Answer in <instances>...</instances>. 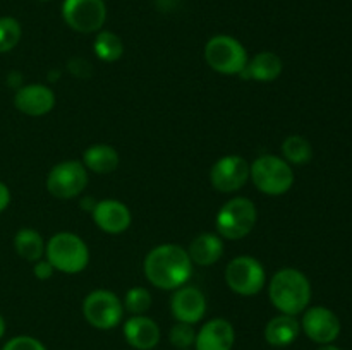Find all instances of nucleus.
<instances>
[{
  "mask_svg": "<svg viewBox=\"0 0 352 350\" xmlns=\"http://www.w3.org/2000/svg\"><path fill=\"white\" fill-rule=\"evenodd\" d=\"M226 283L237 295L253 297L267 285V273H265L263 264L256 257L244 254V256L234 257L227 264Z\"/></svg>",
  "mask_w": 352,
  "mask_h": 350,
  "instance_id": "8",
  "label": "nucleus"
},
{
  "mask_svg": "<svg viewBox=\"0 0 352 350\" xmlns=\"http://www.w3.org/2000/svg\"><path fill=\"white\" fill-rule=\"evenodd\" d=\"M318 350H340V349L333 345V343H329V345H322Z\"/></svg>",
  "mask_w": 352,
  "mask_h": 350,
  "instance_id": "33",
  "label": "nucleus"
},
{
  "mask_svg": "<svg viewBox=\"0 0 352 350\" xmlns=\"http://www.w3.org/2000/svg\"><path fill=\"white\" fill-rule=\"evenodd\" d=\"M38 2H48V0H38Z\"/></svg>",
  "mask_w": 352,
  "mask_h": 350,
  "instance_id": "34",
  "label": "nucleus"
},
{
  "mask_svg": "<svg viewBox=\"0 0 352 350\" xmlns=\"http://www.w3.org/2000/svg\"><path fill=\"white\" fill-rule=\"evenodd\" d=\"M23 36V30L16 17H0V54H7L17 47Z\"/></svg>",
  "mask_w": 352,
  "mask_h": 350,
  "instance_id": "25",
  "label": "nucleus"
},
{
  "mask_svg": "<svg viewBox=\"0 0 352 350\" xmlns=\"http://www.w3.org/2000/svg\"><path fill=\"white\" fill-rule=\"evenodd\" d=\"M124 311L131 312L133 316L144 314L151 307V294L144 287H134L127 290L122 301Z\"/></svg>",
  "mask_w": 352,
  "mask_h": 350,
  "instance_id": "26",
  "label": "nucleus"
},
{
  "mask_svg": "<svg viewBox=\"0 0 352 350\" xmlns=\"http://www.w3.org/2000/svg\"><path fill=\"white\" fill-rule=\"evenodd\" d=\"M170 312L179 323L196 325L206 314V299L203 292L196 287L182 285L175 288L170 299Z\"/></svg>",
  "mask_w": 352,
  "mask_h": 350,
  "instance_id": "13",
  "label": "nucleus"
},
{
  "mask_svg": "<svg viewBox=\"0 0 352 350\" xmlns=\"http://www.w3.org/2000/svg\"><path fill=\"white\" fill-rule=\"evenodd\" d=\"M258 222V209L250 198L237 196L227 201L217 213L215 225L219 235L229 240H241L251 233Z\"/></svg>",
  "mask_w": 352,
  "mask_h": 350,
  "instance_id": "5",
  "label": "nucleus"
},
{
  "mask_svg": "<svg viewBox=\"0 0 352 350\" xmlns=\"http://www.w3.org/2000/svg\"><path fill=\"white\" fill-rule=\"evenodd\" d=\"M282 58L274 51H261L254 55L251 60H248L246 67L241 72V78L246 81H258V82H272L278 79L282 74Z\"/></svg>",
  "mask_w": 352,
  "mask_h": 350,
  "instance_id": "18",
  "label": "nucleus"
},
{
  "mask_svg": "<svg viewBox=\"0 0 352 350\" xmlns=\"http://www.w3.org/2000/svg\"><path fill=\"white\" fill-rule=\"evenodd\" d=\"M168 340H170V345L175 347L177 350H186L195 345L196 331L192 325L177 321L168 331Z\"/></svg>",
  "mask_w": 352,
  "mask_h": 350,
  "instance_id": "27",
  "label": "nucleus"
},
{
  "mask_svg": "<svg viewBox=\"0 0 352 350\" xmlns=\"http://www.w3.org/2000/svg\"><path fill=\"white\" fill-rule=\"evenodd\" d=\"M284 160L292 165H306L313 158V148L306 137L292 134L282 143Z\"/></svg>",
  "mask_w": 352,
  "mask_h": 350,
  "instance_id": "24",
  "label": "nucleus"
},
{
  "mask_svg": "<svg viewBox=\"0 0 352 350\" xmlns=\"http://www.w3.org/2000/svg\"><path fill=\"white\" fill-rule=\"evenodd\" d=\"M146 280L162 290H175L188 283L192 275V261L188 249L177 244H162L146 254L143 263Z\"/></svg>",
  "mask_w": 352,
  "mask_h": 350,
  "instance_id": "1",
  "label": "nucleus"
},
{
  "mask_svg": "<svg viewBox=\"0 0 352 350\" xmlns=\"http://www.w3.org/2000/svg\"><path fill=\"white\" fill-rule=\"evenodd\" d=\"M250 180V163L239 154H227L217 160L210 170V182L220 192H236Z\"/></svg>",
  "mask_w": 352,
  "mask_h": 350,
  "instance_id": "11",
  "label": "nucleus"
},
{
  "mask_svg": "<svg viewBox=\"0 0 352 350\" xmlns=\"http://www.w3.org/2000/svg\"><path fill=\"white\" fill-rule=\"evenodd\" d=\"M91 215L96 226L102 232L110 233V235L124 233L131 226V222H133L129 208L122 201H119V199H102V201H96Z\"/></svg>",
  "mask_w": 352,
  "mask_h": 350,
  "instance_id": "14",
  "label": "nucleus"
},
{
  "mask_svg": "<svg viewBox=\"0 0 352 350\" xmlns=\"http://www.w3.org/2000/svg\"><path fill=\"white\" fill-rule=\"evenodd\" d=\"M205 60L215 72L226 75H239L246 67L248 51L237 38L217 34L205 45Z\"/></svg>",
  "mask_w": 352,
  "mask_h": 350,
  "instance_id": "6",
  "label": "nucleus"
},
{
  "mask_svg": "<svg viewBox=\"0 0 352 350\" xmlns=\"http://www.w3.org/2000/svg\"><path fill=\"white\" fill-rule=\"evenodd\" d=\"M301 329L311 342L318 345L333 343L340 335V319L333 311L323 305L308 307L302 314Z\"/></svg>",
  "mask_w": 352,
  "mask_h": 350,
  "instance_id": "12",
  "label": "nucleus"
},
{
  "mask_svg": "<svg viewBox=\"0 0 352 350\" xmlns=\"http://www.w3.org/2000/svg\"><path fill=\"white\" fill-rule=\"evenodd\" d=\"M2 350H47V347L40 342L38 338L30 335H17L7 340Z\"/></svg>",
  "mask_w": 352,
  "mask_h": 350,
  "instance_id": "28",
  "label": "nucleus"
},
{
  "mask_svg": "<svg viewBox=\"0 0 352 350\" xmlns=\"http://www.w3.org/2000/svg\"><path fill=\"white\" fill-rule=\"evenodd\" d=\"M88 185V170L78 160L60 161L47 175V191L57 199L78 198Z\"/></svg>",
  "mask_w": 352,
  "mask_h": 350,
  "instance_id": "9",
  "label": "nucleus"
},
{
  "mask_svg": "<svg viewBox=\"0 0 352 350\" xmlns=\"http://www.w3.org/2000/svg\"><path fill=\"white\" fill-rule=\"evenodd\" d=\"M119 163V153H117L116 148L110 146V144H91L89 148H86L85 154H82V165L86 167V170H91L100 175L116 172Z\"/></svg>",
  "mask_w": 352,
  "mask_h": 350,
  "instance_id": "21",
  "label": "nucleus"
},
{
  "mask_svg": "<svg viewBox=\"0 0 352 350\" xmlns=\"http://www.w3.org/2000/svg\"><path fill=\"white\" fill-rule=\"evenodd\" d=\"M96 57L103 62H116L122 57L124 43L120 36H117L112 31H100L93 43Z\"/></svg>",
  "mask_w": 352,
  "mask_h": 350,
  "instance_id": "23",
  "label": "nucleus"
},
{
  "mask_svg": "<svg viewBox=\"0 0 352 350\" xmlns=\"http://www.w3.org/2000/svg\"><path fill=\"white\" fill-rule=\"evenodd\" d=\"M9 205H10V191L3 182H0V213L6 211Z\"/></svg>",
  "mask_w": 352,
  "mask_h": 350,
  "instance_id": "30",
  "label": "nucleus"
},
{
  "mask_svg": "<svg viewBox=\"0 0 352 350\" xmlns=\"http://www.w3.org/2000/svg\"><path fill=\"white\" fill-rule=\"evenodd\" d=\"M186 350H189V349H186Z\"/></svg>",
  "mask_w": 352,
  "mask_h": 350,
  "instance_id": "35",
  "label": "nucleus"
},
{
  "mask_svg": "<svg viewBox=\"0 0 352 350\" xmlns=\"http://www.w3.org/2000/svg\"><path fill=\"white\" fill-rule=\"evenodd\" d=\"M301 333V323L296 319V316L278 314L272 318L265 326V340L272 347H289L298 340Z\"/></svg>",
  "mask_w": 352,
  "mask_h": 350,
  "instance_id": "19",
  "label": "nucleus"
},
{
  "mask_svg": "<svg viewBox=\"0 0 352 350\" xmlns=\"http://www.w3.org/2000/svg\"><path fill=\"white\" fill-rule=\"evenodd\" d=\"M95 205H96V201L93 198H82L81 199V208L86 209V211L91 213L93 208H95Z\"/></svg>",
  "mask_w": 352,
  "mask_h": 350,
  "instance_id": "31",
  "label": "nucleus"
},
{
  "mask_svg": "<svg viewBox=\"0 0 352 350\" xmlns=\"http://www.w3.org/2000/svg\"><path fill=\"white\" fill-rule=\"evenodd\" d=\"M82 316L96 329H113L124 318L122 301L113 292L98 288L89 292L82 301Z\"/></svg>",
  "mask_w": 352,
  "mask_h": 350,
  "instance_id": "7",
  "label": "nucleus"
},
{
  "mask_svg": "<svg viewBox=\"0 0 352 350\" xmlns=\"http://www.w3.org/2000/svg\"><path fill=\"white\" fill-rule=\"evenodd\" d=\"M45 240L34 229H21L14 235V249L19 257L36 263L45 256Z\"/></svg>",
  "mask_w": 352,
  "mask_h": 350,
  "instance_id": "22",
  "label": "nucleus"
},
{
  "mask_svg": "<svg viewBox=\"0 0 352 350\" xmlns=\"http://www.w3.org/2000/svg\"><path fill=\"white\" fill-rule=\"evenodd\" d=\"M188 254L195 264L212 266L223 254L222 237L217 233H201L189 244Z\"/></svg>",
  "mask_w": 352,
  "mask_h": 350,
  "instance_id": "20",
  "label": "nucleus"
},
{
  "mask_svg": "<svg viewBox=\"0 0 352 350\" xmlns=\"http://www.w3.org/2000/svg\"><path fill=\"white\" fill-rule=\"evenodd\" d=\"M3 335H6V319L0 314V340H2Z\"/></svg>",
  "mask_w": 352,
  "mask_h": 350,
  "instance_id": "32",
  "label": "nucleus"
},
{
  "mask_svg": "<svg viewBox=\"0 0 352 350\" xmlns=\"http://www.w3.org/2000/svg\"><path fill=\"white\" fill-rule=\"evenodd\" d=\"M54 266H52L50 263H48L47 259H40L34 263V268H33V273L34 277L38 278V280H48V278H52V275H54Z\"/></svg>",
  "mask_w": 352,
  "mask_h": 350,
  "instance_id": "29",
  "label": "nucleus"
},
{
  "mask_svg": "<svg viewBox=\"0 0 352 350\" xmlns=\"http://www.w3.org/2000/svg\"><path fill=\"white\" fill-rule=\"evenodd\" d=\"M14 106L30 117L47 115L55 106V95L45 84L21 86L14 95Z\"/></svg>",
  "mask_w": 352,
  "mask_h": 350,
  "instance_id": "15",
  "label": "nucleus"
},
{
  "mask_svg": "<svg viewBox=\"0 0 352 350\" xmlns=\"http://www.w3.org/2000/svg\"><path fill=\"white\" fill-rule=\"evenodd\" d=\"M268 297L280 314L298 316L311 301V285L306 275L296 268H282L268 283Z\"/></svg>",
  "mask_w": 352,
  "mask_h": 350,
  "instance_id": "2",
  "label": "nucleus"
},
{
  "mask_svg": "<svg viewBox=\"0 0 352 350\" xmlns=\"http://www.w3.org/2000/svg\"><path fill=\"white\" fill-rule=\"evenodd\" d=\"M122 331L126 342L136 350H153L160 342V326L144 314L131 316Z\"/></svg>",
  "mask_w": 352,
  "mask_h": 350,
  "instance_id": "17",
  "label": "nucleus"
},
{
  "mask_svg": "<svg viewBox=\"0 0 352 350\" xmlns=\"http://www.w3.org/2000/svg\"><path fill=\"white\" fill-rule=\"evenodd\" d=\"M62 17L78 33H96L107 21V5L103 0H64Z\"/></svg>",
  "mask_w": 352,
  "mask_h": 350,
  "instance_id": "10",
  "label": "nucleus"
},
{
  "mask_svg": "<svg viewBox=\"0 0 352 350\" xmlns=\"http://www.w3.org/2000/svg\"><path fill=\"white\" fill-rule=\"evenodd\" d=\"M45 257L55 271L76 275L88 266L89 249L85 240L76 233L58 232L45 244Z\"/></svg>",
  "mask_w": 352,
  "mask_h": 350,
  "instance_id": "3",
  "label": "nucleus"
},
{
  "mask_svg": "<svg viewBox=\"0 0 352 350\" xmlns=\"http://www.w3.org/2000/svg\"><path fill=\"white\" fill-rule=\"evenodd\" d=\"M250 178L263 194L282 196L294 184V172L284 158L261 154L250 165Z\"/></svg>",
  "mask_w": 352,
  "mask_h": 350,
  "instance_id": "4",
  "label": "nucleus"
},
{
  "mask_svg": "<svg viewBox=\"0 0 352 350\" xmlns=\"http://www.w3.org/2000/svg\"><path fill=\"white\" fill-rule=\"evenodd\" d=\"M236 342V331L232 323L223 318H215L206 321L196 331V350H232Z\"/></svg>",
  "mask_w": 352,
  "mask_h": 350,
  "instance_id": "16",
  "label": "nucleus"
}]
</instances>
